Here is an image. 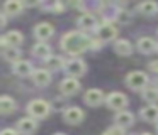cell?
Listing matches in <instances>:
<instances>
[{"label": "cell", "instance_id": "6da1fadb", "mask_svg": "<svg viewBox=\"0 0 158 135\" xmlns=\"http://www.w3.org/2000/svg\"><path fill=\"white\" fill-rule=\"evenodd\" d=\"M90 44L92 39H89V36H85L80 30H72V32H66L61 37V49L65 51L70 56H78L83 51L90 49Z\"/></svg>", "mask_w": 158, "mask_h": 135}, {"label": "cell", "instance_id": "7a4b0ae2", "mask_svg": "<svg viewBox=\"0 0 158 135\" xmlns=\"http://www.w3.org/2000/svg\"><path fill=\"white\" fill-rule=\"evenodd\" d=\"M26 110H27L29 117L36 118V120H39V118H46L49 115V111H51V105L48 103L46 100H32L27 103V106H26Z\"/></svg>", "mask_w": 158, "mask_h": 135}, {"label": "cell", "instance_id": "3957f363", "mask_svg": "<svg viewBox=\"0 0 158 135\" xmlns=\"http://www.w3.org/2000/svg\"><path fill=\"white\" fill-rule=\"evenodd\" d=\"M148 83H150V78H148V74L143 73V71H131V73L126 76V84L133 91L146 90Z\"/></svg>", "mask_w": 158, "mask_h": 135}, {"label": "cell", "instance_id": "277c9868", "mask_svg": "<svg viewBox=\"0 0 158 135\" xmlns=\"http://www.w3.org/2000/svg\"><path fill=\"white\" fill-rule=\"evenodd\" d=\"M85 71H87V64L82 59H78V57H73V59L66 61V64H65V73L70 78H77L78 79L80 76L85 74Z\"/></svg>", "mask_w": 158, "mask_h": 135}, {"label": "cell", "instance_id": "5b68a950", "mask_svg": "<svg viewBox=\"0 0 158 135\" xmlns=\"http://www.w3.org/2000/svg\"><path fill=\"white\" fill-rule=\"evenodd\" d=\"M117 37V27L114 25V22L110 20H106L104 24H100L97 27V39H100L102 42H109V40H114Z\"/></svg>", "mask_w": 158, "mask_h": 135}, {"label": "cell", "instance_id": "8992f818", "mask_svg": "<svg viewBox=\"0 0 158 135\" xmlns=\"http://www.w3.org/2000/svg\"><path fill=\"white\" fill-rule=\"evenodd\" d=\"M106 105L110 108V110L116 111H123L127 105V98L124 93H119V91H112V93L107 94L106 98Z\"/></svg>", "mask_w": 158, "mask_h": 135}, {"label": "cell", "instance_id": "52a82bcc", "mask_svg": "<svg viewBox=\"0 0 158 135\" xmlns=\"http://www.w3.org/2000/svg\"><path fill=\"white\" fill-rule=\"evenodd\" d=\"M60 91L63 93V96H73L80 91V83L77 78H70L66 76L65 79L60 83Z\"/></svg>", "mask_w": 158, "mask_h": 135}, {"label": "cell", "instance_id": "ba28073f", "mask_svg": "<svg viewBox=\"0 0 158 135\" xmlns=\"http://www.w3.org/2000/svg\"><path fill=\"white\" fill-rule=\"evenodd\" d=\"M83 118H85V113L78 106H70L63 111V120L68 125H78L83 122Z\"/></svg>", "mask_w": 158, "mask_h": 135}, {"label": "cell", "instance_id": "9c48e42d", "mask_svg": "<svg viewBox=\"0 0 158 135\" xmlns=\"http://www.w3.org/2000/svg\"><path fill=\"white\" fill-rule=\"evenodd\" d=\"M34 36L39 42H44V40L51 39V37L55 36V27L49 22H41L34 27Z\"/></svg>", "mask_w": 158, "mask_h": 135}, {"label": "cell", "instance_id": "30bf717a", "mask_svg": "<svg viewBox=\"0 0 158 135\" xmlns=\"http://www.w3.org/2000/svg\"><path fill=\"white\" fill-rule=\"evenodd\" d=\"M24 42V36H22V32H19V30H10V32H7L5 36H2V39H0V44H2V47H19L21 44Z\"/></svg>", "mask_w": 158, "mask_h": 135}, {"label": "cell", "instance_id": "8fae6325", "mask_svg": "<svg viewBox=\"0 0 158 135\" xmlns=\"http://www.w3.org/2000/svg\"><path fill=\"white\" fill-rule=\"evenodd\" d=\"M38 130V122L32 117H24L17 122V132L22 135H31Z\"/></svg>", "mask_w": 158, "mask_h": 135}, {"label": "cell", "instance_id": "7c38bea8", "mask_svg": "<svg viewBox=\"0 0 158 135\" xmlns=\"http://www.w3.org/2000/svg\"><path fill=\"white\" fill-rule=\"evenodd\" d=\"M83 101H85L89 106H99V105L104 101L102 90H97V88H90V90H87L85 94H83Z\"/></svg>", "mask_w": 158, "mask_h": 135}, {"label": "cell", "instance_id": "4fadbf2b", "mask_svg": "<svg viewBox=\"0 0 158 135\" xmlns=\"http://www.w3.org/2000/svg\"><path fill=\"white\" fill-rule=\"evenodd\" d=\"M77 25H78L82 30H94L97 27V19H95L94 14L83 12L82 15L77 19Z\"/></svg>", "mask_w": 158, "mask_h": 135}, {"label": "cell", "instance_id": "5bb4252c", "mask_svg": "<svg viewBox=\"0 0 158 135\" xmlns=\"http://www.w3.org/2000/svg\"><path fill=\"white\" fill-rule=\"evenodd\" d=\"M32 81H34L36 86H48L49 83H51V71L49 69H36L34 73H32Z\"/></svg>", "mask_w": 158, "mask_h": 135}, {"label": "cell", "instance_id": "9a60e30c", "mask_svg": "<svg viewBox=\"0 0 158 135\" xmlns=\"http://www.w3.org/2000/svg\"><path fill=\"white\" fill-rule=\"evenodd\" d=\"M138 49L143 54H151L153 51H158V44L153 37L144 36V37H139V40H138Z\"/></svg>", "mask_w": 158, "mask_h": 135}, {"label": "cell", "instance_id": "2e32d148", "mask_svg": "<svg viewBox=\"0 0 158 135\" xmlns=\"http://www.w3.org/2000/svg\"><path fill=\"white\" fill-rule=\"evenodd\" d=\"M12 73L17 74V76H29V74L32 76V73H34V71H32L31 61L21 59V61H17V63H14V64H12Z\"/></svg>", "mask_w": 158, "mask_h": 135}, {"label": "cell", "instance_id": "e0dca14e", "mask_svg": "<svg viewBox=\"0 0 158 135\" xmlns=\"http://www.w3.org/2000/svg\"><path fill=\"white\" fill-rule=\"evenodd\" d=\"M114 122H116L117 127L127 128V127H131V125L134 123V115L131 113V111H127V110L117 111V115H116V118H114Z\"/></svg>", "mask_w": 158, "mask_h": 135}, {"label": "cell", "instance_id": "ac0fdd59", "mask_svg": "<svg viewBox=\"0 0 158 135\" xmlns=\"http://www.w3.org/2000/svg\"><path fill=\"white\" fill-rule=\"evenodd\" d=\"M24 2L21 0H7L4 3V14L5 15H19L24 10Z\"/></svg>", "mask_w": 158, "mask_h": 135}, {"label": "cell", "instance_id": "d6986e66", "mask_svg": "<svg viewBox=\"0 0 158 135\" xmlns=\"http://www.w3.org/2000/svg\"><path fill=\"white\" fill-rule=\"evenodd\" d=\"M114 51L119 56H131L133 54V44L127 39H117L114 42Z\"/></svg>", "mask_w": 158, "mask_h": 135}, {"label": "cell", "instance_id": "ffe728a7", "mask_svg": "<svg viewBox=\"0 0 158 135\" xmlns=\"http://www.w3.org/2000/svg\"><path fill=\"white\" fill-rule=\"evenodd\" d=\"M32 54H34V57H39V59H44L48 61L49 57L53 56L51 54V47H49V44L46 42H38L34 47H32Z\"/></svg>", "mask_w": 158, "mask_h": 135}, {"label": "cell", "instance_id": "44dd1931", "mask_svg": "<svg viewBox=\"0 0 158 135\" xmlns=\"http://www.w3.org/2000/svg\"><path fill=\"white\" fill-rule=\"evenodd\" d=\"M15 108H17V103H15V100H12L10 96H2L0 98V113L2 115L14 113Z\"/></svg>", "mask_w": 158, "mask_h": 135}, {"label": "cell", "instance_id": "7402d4cb", "mask_svg": "<svg viewBox=\"0 0 158 135\" xmlns=\"http://www.w3.org/2000/svg\"><path fill=\"white\" fill-rule=\"evenodd\" d=\"M141 118L144 122H158V106L156 105H146L141 108Z\"/></svg>", "mask_w": 158, "mask_h": 135}, {"label": "cell", "instance_id": "603a6c76", "mask_svg": "<svg viewBox=\"0 0 158 135\" xmlns=\"http://www.w3.org/2000/svg\"><path fill=\"white\" fill-rule=\"evenodd\" d=\"M2 54H4V59L5 61H10L12 64L17 63V61H21L19 57H21V51H19V47H2Z\"/></svg>", "mask_w": 158, "mask_h": 135}, {"label": "cell", "instance_id": "cb8c5ba5", "mask_svg": "<svg viewBox=\"0 0 158 135\" xmlns=\"http://www.w3.org/2000/svg\"><path fill=\"white\" fill-rule=\"evenodd\" d=\"M138 10L143 15H155L158 12V3L156 2H143L138 5Z\"/></svg>", "mask_w": 158, "mask_h": 135}, {"label": "cell", "instance_id": "d4e9b609", "mask_svg": "<svg viewBox=\"0 0 158 135\" xmlns=\"http://www.w3.org/2000/svg\"><path fill=\"white\" fill-rule=\"evenodd\" d=\"M143 100L148 105H155L158 101V90L155 86H148L146 90H143Z\"/></svg>", "mask_w": 158, "mask_h": 135}, {"label": "cell", "instance_id": "484cf974", "mask_svg": "<svg viewBox=\"0 0 158 135\" xmlns=\"http://www.w3.org/2000/svg\"><path fill=\"white\" fill-rule=\"evenodd\" d=\"M65 59L61 56H51L48 61H46V66L49 69H65Z\"/></svg>", "mask_w": 158, "mask_h": 135}, {"label": "cell", "instance_id": "4316f807", "mask_svg": "<svg viewBox=\"0 0 158 135\" xmlns=\"http://www.w3.org/2000/svg\"><path fill=\"white\" fill-rule=\"evenodd\" d=\"M131 19H133V14H131L129 10H126V9H119L116 12V20L119 24H129Z\"/></svg>", "mask_w": 158, "mask_h": 135}, {"label": "cell", "instance_id": "83f0119b", "mask_svg": "<svg viewBox=\"0 0 158 135\" xmlns=\"http://www.w3.org/2000/svg\"><path fill=\"white\" fill-rule=\"evenodd\" d=\"M102 135H126V132H124V128L117 127V125H114V127L107 128L106 132H104Z\"/></svg>", "mask_w": 158, "mask_h": 135}, {"label": "cell", "instance_id": "f1b7e54d", "mask_svg": "<svg viewBox=\"0 0 158 135\" xmlns=\"http://www.w3.org/2000/svg\"><path fill=\"white\" fill-rule=\"evenodd\" d=\"M49 10H51V12H55V14H63L65 5H63V3H60V2H55V3H51V5H49Z\"/></svg>", "mask_w": 158, "mask_h": 135}, {"label": "cell", "instance_id": "f546056e", "mask_svg": "<svg viewBox=\"0 0 158 135\" xmlns=\"http://www.w3.org/2000/svg\"><path fill=\"white\" fill-rule=\"evenodd\" d=\"M100 46H102V40H100V39H92V44H90V49L97 51V49H100Z\"/></svg>", "mask_w": 158, "mask_h": 135}, {"label": "cell", "instance_id": "4dcf8cb0", "mask_svg": "<svg viewBox=\"0 0 158 135\" xmlns=\"http://www.w3.org/2000/svg\"><path fill=\"white\" fill-rule=\"evenodd\" d=\"M0 135H19V132L14 130V128H4L0 132Z\"/></svg>", "mask_w": 158, "mask_h": 135}, {"label": "cell", "instance_id": "1f68e13d", "mask_svg": "<svg viewBox=\"0 0 158 135\" xmlns=\"http://www.w3.org/2000/svg\"><path fill=\"white\" fill-rule=\"evenodd\" d=\"M150 69L153 71V73L158 74V61H151V63H150Z\"/></svg>", "mask_w": 158, "mask_h": 135}, {"label": "cell", "instance_id": "d6a6232c", "mask_svg": "<svg viewBox=\"0 0 158 135\" xmlns=\"http://www.w3.org/2000/svg\"><path fill=\"white\" fill-rule=\"evenodd\" d=\"M5 24H7V15H5V14H2V15H0V25L5 27Z\"/></svg>", "mask_w": 158, "mask_h": 135}, {"label": "cell", "instance_id": "836d02e7", "mask_svg": "<svg viewBox=\"0 0 158 135\" xmlns=\"http://www.w3.org/2000/svg\"><path fill=\"white\" fill-rule=\"evenodd\" d=\"M155 88L158 90V79H155Z\"/></svg>", "mask_w": 158, "mask_h": 135}, {"label": "cell", "instance_id": "e575fe53", "mask_svg": "<svg viewBox=\"0 0 158 135\" xmlns=\"http://www.w3.org/2000/svg\"><path fill=\"white\" fill-rule=\"evenodd\" d=\"M141 135H151V133H148V132H144V133H141Z\"/></svg>", "mask_w": 158, "mask_h": 135}, {"label": "cell", "instance_id": "d590c367", "mask_svg": "<svg viewBox=\"0 0 158 135\" xmlns=\"http://www.w3.org/2000/svg\"><path fill=\"white\" fill-rule=\"evenodd\" d=\"M55 135H65V133H61V132H58V133H55Z\"/></svg>", "mask_w": 158, "mask_h": 135}, {"label": "cell", "instance_id": "8d00e7d4", "mask_svg": "<svg viewBox=\"0 0 158 135\" xmlns=\"http://www.w3.org/2000/svg\"><path fill=\"white\" fill-rule=\"evenodd\" d=\"M156 132H158V123H156Z\"/></svg>", "mask_w": 158, "mask_h": 135}]
</instances>
